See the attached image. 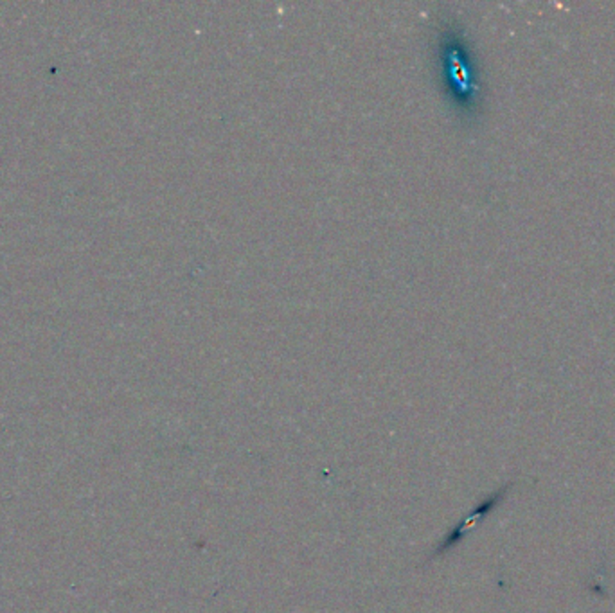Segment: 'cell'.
<instances>
[{
	"instance_id": "6da1fadb",
	"label": "cell",
	"mask_w": 615,
	"mask_h": 613,
	"mask_svg": "<svg viewBox=\"0 0 615 613\" xmlns=\"http://www.w3.org/2000/svg\"><path fill=\"white\" fill-rule=\"evenodd\" d=\"M500 495H504V491H500V493H497V495H493V497H489L488 500L486 502H482V505H480V507H477L475 511L472 512V515L468 516V518H466L464 522H462L461 525H459L457 529H455L454 532H452L450 536H448L447 539H444V543H443V547H441V550H444V549H450L452 545H455V543L457 542H461V538L462 536H464V529H468V527H472L473 524H477V522L480 520V518H482V516L484 515H488L489 511H492L493 507H495L497 504H499V500H500Z\"/></svg>"
}]
</instances>
